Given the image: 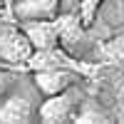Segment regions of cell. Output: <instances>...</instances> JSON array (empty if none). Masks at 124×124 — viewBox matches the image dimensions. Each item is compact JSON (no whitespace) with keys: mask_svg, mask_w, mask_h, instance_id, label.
I'll list each match as a JSON object with an SVG mask.
<instances>
[{"mask_svg":"<svg viewBox=\"0 0 124 124\" xmlns=\"http://www.w3.org/2000/svg\"><path fill=\"white\" fill-rule=\"evenodd\" d=\"M40 92L35 85H17L0 97V122H35L40 109Z\"/></svg>","mask_w":124,"mask_h":124,"instance_id":"6da1fadb","label":"cell"},{"mask_svg":"<svg viewBox=\"0 0 124 124\" xmlns=\"http://www.w3.org/2000/svg\"><path fill=\"white\" fill-rule=\"evenodd\" d=\"M32 45L23 32L20 23L0 20V65L5 67H23L32 57Z\"/></svg>","mask_w":124,"mask_h":124,"instance_id":"7a4b0ae2","label":"cell"},{"mask_svg":"<svg viewBox=\"0 0 124 124\" xmlns=\"http://www.w3.org/2000/svg\"><path fill=\"white\" fill-rule=\"evenodd\" d=\"M82 102H85V92H82V85L77 82V85L57 92V94L45 97L40 109H37V119H42V122H70V119L77 117Z\"/></svg>","mask_w":124,"mask_h":124,"instance_id":"3957f363","label":"cell"},{"mask_svg":"<svg viewBox=\"0 0 124 124\" xmlns=\"http://www.w3.org/2000/svg\"><path fill=\"white\" fill-rule=\"evenodd\" d=\"M82 82L79 72L75 67H45V70H32V85L42 97L57 94L72 85Z\"/></svg>","mask_w":124,"mask_h":124,"instance_id":"277c9868","label":"cell"},{"mask_svg":"<svg viewBox=\"0 0 124 124\" xmlns=\"http://www.w3.org/2000/svg\"><path fill=\"white\" fill-rule=\"evenodd\" d=\"M32 50H52L60 45V23L55 20H17Z\"/></svg>","mask_w":124,"mask_h":124,"instance_id":"5b68a950","label":"cell"},{"mask_svg":"<svg viewBox=\"0 0 124 124\" xmlns=\"http://www.w3.org/2000/svg\"><path fill=\"white\" fill-rule=\"evenodd\" d=\"M15 20H55L60 17V0H13Z\"/></svg>","mask_w":124,"mask_h":124,"instance_id":"8992f818","label":"cell"},{"mask_svg":"<svg viewBox=\"0 0 124 124\" xmlns=\"http://www.w3.org/2000/svg\"><path fill=\"white\" fill-rule=\"evenodd\" d=\"M102 5H104V0H82L79 13H77V17L82 20V25H89L92 20H94V15L99 13Z\"/></svg>","mask_w":124,"mask_h":124,"instance_id":"52a82bcc","label":"cell"},{"mask_svg":"<svg viewBox=\"0 0 124 124\" xmlns=\"http://www.w3.org/2000/svg\"><path fill=\"white\" fill-rule=\"evenodd\" d=\"M15 85H17V75H15V72H10V67L0 65V97H5Z\"/></svg>","mask_w":124,"mask_h":124,"instance_id":"ba28073f","label":"cell"},{"mask_svg":"<svg viewBox=\"0 0 124 124\" xmlns=\"http://www.w3.org/2000/svg\"><path fill=\"white\" fill-rule=\"evenodd\" d=\"M82 0H60V15H77Z\"/></svg>","mask_w":124,"mask_h":124,"instance_id":"9c48e42d","label":"cell"},{"mask_svg":"<svg viewBox=\"0 0 124 124\" xmlns=\"http://www.w3.org/2000/svg\"><path fill=\"white\" fill-rule=\"evenodd\" d=\"M5 10H8V0H0V20H5Z\"/></svg>","mask_w":124,"mask_h":124,"instance_id":"30bf717a","label":"cell"},{"mask_svg":"<svg viewBox=\"0 0 124 124\" xmlns=\"http://www.w3.org/2000/svg\"><path fill=\"white\" fill-rule=\"evenodd\" d=\"M8 3H13V0H8Z\"/></svg>","mask_w":124,"mask_h":124,"instance_id":"8fae6325","label":"cell"}]
</instances>
